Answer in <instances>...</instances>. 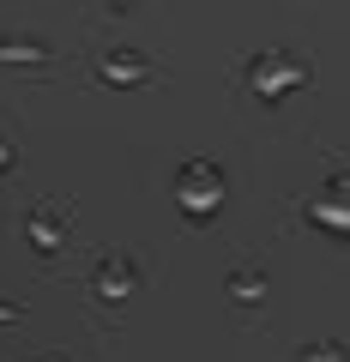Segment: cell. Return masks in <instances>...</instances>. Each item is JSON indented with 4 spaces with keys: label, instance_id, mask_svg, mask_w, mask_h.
<instances>
[{
    "label": "cell",
    "instance_id": "cell-1",
    "mask_svg": "<svg viewBox=\"0 0 350 362\" xmlns=\"http://www.w3.org/2000/svg\"><path fill=\"white\" fill-rule=\"evenodd\" d=\"M182 194H187V199H194V206H199V199H211V194H218V181H211V175H194V181H187V187H182Z\"/></svg>",
    "mask_w": 350,
    "mask_h": 362
},
{
    "label": "cell",
    "instance_id": "cell-2",
    "mask_svg": "<svg viewBox=\"0 0 350 362\" xmlns=\"http://www.w3.org/2000/svg\"><path fill=\"white\" fill-rule=\"evenodd\" d=\"M0 151H6V145H0Z\"/></svg>",
    "mask_w": 350,
    "mask_h": 362
}]
</instances>
